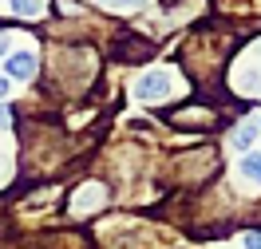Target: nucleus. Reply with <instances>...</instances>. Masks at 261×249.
Masks as SVG:
<instances>
[{
	"label": "nucleus",
	"instance_id": "f257e3e1",
	"mask_svg": "<svg viewBox=\"0 0 261 249\" xmlns=\"http://www.w3.org/2000/svg\"><path fill=\"white\" fill-rule=\"evenodd\" d=\"M135 95L143 103H159L170 95V71H147V75H139L135 83Z\"/></svg>",
	"mask_w": 261,
	"mask_h": 249
},
{
	"label": "nucleus",
	"instance_id": "f03ea898",
	"mask_svg": "<svg viewBox=\"0 0 261 249\" xmlns=\"http://www.w3.org/2000/svg\"><path fill=\"white\" fill-rule=\"evenodd\" d=\"M8 75H12V79H32L36 75V56L32 51H16V56L8 60Z\"/></svg>",
	"mask_w": 261,
	"mask_h": 249
},
{
	"label": "nucleus",
	"instance_id": "7ed1b4c3",
	"mask_svg": "<svg viewBox=\"0 0 261 249\" xmlns=\"http://www.w3.org/2000/svg\"><path fill=\"white\" fill-rule=\"evenodd\" d=\"M103 202V186H87L83 194H75V202H71V210L80 214V210H91V206H99Z\"/></svg>",
	"mask_w": 261,
	"mask_h": 249
},
{
	"label": "nucleus",
	"instance_id": "20e7f679",
	"mask_svg": "<svg viewBox=\"0 0 261 249\" xmlns=\"http://www.w3.org/2000/svg\"><path fill=\"white\" fill-rule=\"evenodd\" d=\"M253 139H257V123H242V127L233 131V150H249Z\"/></svg>",
	"mask_w": 261,
	"mask_h": 249
},
{
	"label": "nucleus",
	"instance_id": "39448f33",
	"mask_svg": "<svg viewBox=\"0 0 261 249\" xmlns=\"http://www.w3.org/2000/svg\"><path fill=\"white\" fill-rule=\"evenodd\" d=\"M8 8L16 16H40L44 12V0H8Z\"/></svg>",
	"mask_w": 261,
	"mask_h": 249
},
{
	"label": "nucleus",
	"instance_id": "423d86ee",
	"mask_svg": "<svg viewBox=\"0 0 261 249\" xmlns=\"http://www.w3.org/2000/svg\"><path fill=\"white\" fill-rule=\"evenodd\" d=\"M242 174L249 182H261V154H245L242 158Z\"/></svg>",
	"mask_w": 261,
	"mask_h": 249
},
{
	"label": "nucleus",
	"instance_id": "0eeeda50",
	"mask_svg": "<svg viewBox=\"0 0 261 249\" xmlns=\"http://www.w3.org/2000/svg\"><path fill=\"white\" fill-rule=\"evenodd\" d=\"M107 4H111V8H123V12H130V8H143L147 0H107Z\"/></svg>",
	"mask_w": 261,
	"mask_h": 249
},
{
	"label": "nucleus",
	"instance_id": "6e6552de",
	"mask_svg": "<svg viewBox=\"0 0 261 249\" xmlns=\"http://www.w3.org/2000/svg\"><path fill=\"white\" fill-rule=\"evenodd\" d=\"M242 245H245V249H261V233H245Z\"/></svg>",
	"mask_w": 261,
	"mask_h": 249
},
{
	"label": "nucleus",
	"instance_id": "1a4fd4ad",
	"mask_svg": "<svg viewBox=\"0 0 261 249\" xmlns=\"http://www.w3.org/2000/svg\"><path fill=\"white\" fill-rule=\"evenodd\" d=\"M0 127H12V107L0 103Z\"/></svg>",
	"mask_w": 261,
	"mask_h": 249
},
{
	"label": "nucleus",
	"instance_id": "9d476101",
	"mask_svg": "<svg viewBox=\"0 0 261 249\" xmlns=\"http://www.w3.org/2000/svg\"><path fill=\"white\" fill-rule=\"evenodd\" d=\"M4 95H8V79L0 75V103H4Z\"/></svg>",
	"mask_w": 261,
	"mask_h": 249
},
{
	"label": "nucleus",
	"instance_id": "9b49d317",
	"mask_svg": "<svg viewBox=\"0 0 261 249\" xmlns=\"http://www.w3.org/2000/svg\"><path fill=\"white\" fill-rule=\"evenodd\" d=\"M4 51H8V36L0 32V56H4Z\"/></svg>",
	"mask_w": 261,
	"mask_h": 249
},
{
	"label": "nucleus",
	"instance_id": "f8f14e48",
	"mask_svg": "<svg viewBox=\"0 0 261 249\" xmlns=\"http://www.w3.org/2000/svg\"><path fill=\"white\" fill-rule=\"evenodd\" d=\"M257 131H261V127H257Z\"/></svg>",
	"mask_w": 261,
	"mask_h": 249
}]
</instances>
